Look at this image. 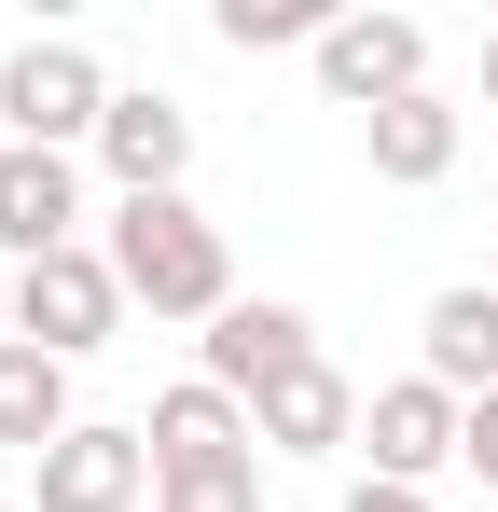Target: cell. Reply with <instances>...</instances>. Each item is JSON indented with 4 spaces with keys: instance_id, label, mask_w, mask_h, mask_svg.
Instances as JSON below:
<instances>
[{
    "instance_id": "18",
    "label": "cell",
    "mask_w": 498,
    "mask_h": 512,
    "mask_svg": "<svg viewBox=\"0 0 498 512\" xmlns=\"http://www.w3.org/2000/svg\"><path fill=\"white\" fill-rule=\"evenodd\" d=\"M332 512H429V499H415V485H374V471H360V485H346Z\"/></svg>"
},
{
    "instance_id": "19",
    "label": "cell",
    "mask_w": 498,
    "mask_h": 512,
    "mask_svg": "<svg viewBox=\"0 0 498 512\" xmlns=\"http://www.w3.org/2000/svg\"><path fill=\"white\" fill-rule=\"evenodd\" d=\"M0 346H14V263H0Z\"/></svg>"
},
{
    "instance_id": "8",
    "label": "cell",
    "mask_w": 498,
    "mask_h": 512,
    "mask_svg": "<svg viewBox=\"0 0 498 512\" xmlns=\"http://www.w3.org/2000/svg\"><path fill=\"white\" fill-rule=\"evenodd\" d=\"M83 250V153H0V263H56Z\"/></svg>"
},
{
    "instance_id": "11",
    "label": "cell",
    "mask_w": 498,
    "mask_h": 512,
    "mask_svg": "<svg viewBox=\"0 0 498 512\" xmlns=\"http://www.w3.org/2000/svg\"><path fill=\"white\" fill-rule=\"evenodd\" d=\"M249 429H263V457H346V443H360V388H346L332 360H305V374H277V388L249 402Z\"/></svg>"
},
{
    "instance_id": "10",
    "label": "cell",
    "mask_w": 498,
    "mask_h": 512,
    "mask_svg": "<svg viewBox=\"0 0 498 512\" xmlns=\"http://www.w3.org/2000/svg\"><path fill=\"white\" fill-rule=\"evenodd\" d=\"M415 374L457 388V402H498V277L429 291V319H415Z\"/></svg>"
},
{
    "instance_id": "14",
    "label": "cell",
    "mask_w": 498,
    "mask_h": 512,
    "mask_svg": "<svg viewBox=\"0 0 498 512\" xmlns=\"http://www.w3.org/2000/svg\"><path fill=\"white\" fill-rule=\"evenodd\" d=\"M70 360H42V346H0V443L14 457H56L70 443Z\"/></svg>"
},
{
    "instance_id": "4",
    "label": "cell",
    "mask_w": 498,
    "mask_h": 512,
    "mask_svg": "<svg viewBox=\"0 0 498 512\" xmlns=\"http://www.w3.org/2000/svg\"><path fill=\"white\" fill-rule=\"evenodd\" d=\"M457 443H471V402L429 388V374H388V388L360 402V457H374V485H415V499H429V471H457Z\"/></svg>"
},
{
    "instance_id": "15",
    "label": "cell",
    "mask_w": 498,
    "mask_h": 512,
    "mask_svg": "<svg viewBox=\"0 0 498 512\" xmlns=\"http://www.w3.org/2000/svg\"><path fill=\"white\" fill-rule=\"evenodd\" d=\"M153 512H263V443H236V457H166Z\"/></svg>"
},
{
    "instance_id": "1",
    "label": "cell",
    "mask_w": 498,
    "mask_h": 512,
    "mask_svg": "<svg viewBox=\"0 0 498 512\" xmlns=\"http://www.w3.org/2000/svg\"><path fill=\"white\" fill-rule=\"evenodd\" d=\"M111 277H125V305H153V319H222L236 305V250H222V222L194 208V194H111Z\"/></svg>"
},
{
    "instance_id": "16",
    "label": "cell",
    "mask_w": 498,
    "mask_h": 512,
    "mask_svg": "<svg viewBox=\"0 0 498 512\" xmlns=\"http://www.w3.org/2000/svg\"><path fill=\"white\" fill-rule=\"evenodd\" d=\"M208 28H222V42H236V56H277V42H305V56H319V28H332V0H222V14H208Z\"/></svg>"
},
{
    "instance_id": "22",
    "label": "cell",
    "mask_w": 498,
    "mask_h": 512,
    "mask_svg": "<svg viewBox=\"0 0 498 512\" xmlns=\"http://www.w3.org/2000/svg\"><path fill=\"white\" fill-rule=\"evenodd\" d=\"M0 153H14V139H0Z\"/></svg>"
},
{
    "instance_id": "21",
    "label": "cell",
    "mask_w": 498,
    "mask_h": 512,
    "mask_svg": "<svg viewBox=\"0 0 498 512\" xmlns=\"http://www.w3.org/2000/svg\"><path fill=\"white\" fill-rule=\"evenodd\" d=\"M0 512H28V499H0Z\"/></svg>"
},
{
    "instance_id": "3",
    "label": "cell",
    "mask_w": 498,
    "mask_h": 512,
    "mask_svg": "<svg viewBox=\"0 0 498 512\" xmlns=\"http://www.w3.org/2000/svg\"><path fill=\"white\" fill-rule=\"evenodd\" d=\"M111 333H125V277H111L97 236L56 250V263H14V346H42V360H97Z\"/></svg>"
},
{
    "instance_id": "6",
    "label": "cell",
    "mask_w": 498,
    "mask_h": 512,
    "mask_svg": "<svg viewBox=\"0 0 498 512\" xmlns=\"http://www.w3.org/2000/svg\"><path fill=\"white\" fill-rule=\"evenodd\" d=\"M305 360H319V319H305V305H277V291H236V305L208 319V360H194V374H208V388H236V402H263V388H277V374H305Z\"/></svg>"
},
{
    "instance_id": "5",
    "label": "cell",
    "mask_w": 498,
    "mask_h": 512,
    "mask_svg": "<svg viewBox=\"0 0 498 512\" xmlns=\"http://www.w3.org/2000/svg\"><path fill=\"white\" fill-rule=\"evenodd\" d=\"M319 97L332 111H388V97H429V28L415 14H332L319 28Z\"/></svg>"
},
{
    "instance_id": "13",
    "label": "cell",
    "mask_w": 498,
    "mask_h": 512,
    "mask_svg": "<svg viewBox=\"0 0 498 512\" xmlns=\"http://www.w3.org/2000/svg\"><path fill=\"white\" fill-rule=\"evenodd\" d=\"M139 443H153V471H166V457H236V443H263V429H249V402H236V388L180 374L153 416H139Z\"/></svg>"
},
{
    "instance_id": "2",
    "label": "cell",
    "mask_w": 498,
    "mask_h": 512,
    "mask_svg": "<svg viewBox=\"0 0 498 512\" xmlns=\"http://www.w3.org/2000/svg\"><path fill=\"white\" fill-rule=\"evenodd\" d=\"M111 70H97V42L70 28H28L14 56H0V139H28V153H97V125H111Z\"/></svg>"
},
{
    "instance_id": "9",
    "label": "cell",
    "mask_w": 498,
    "mask_h": 512,
    "mask_svg": "<svg viewBox=\"0 0 498 512\" xmlns=\"http://www.w3.org/2000/svg\"><path fill=\"white\" fill-rule=\"evenodd\" d=\"M97 167H111V194H180L194 180V111L166 84H125L111 125H97Z\"/></svg>"
},
{
    "instance_id": "20",
    "label": "cell",
    "mask_w": 498,
    "mask_h": 512,
    "mask_svg": "<svg viewBox=\"0 0 498 512\" xmlns=\"http://www.w3.org/2000/svg\"><path fill=\"white\" fill-rule=\"evenodd\" d=\"M485 111H498V28H485Z\"/></svg>"
},
{
    "instance_id": "7",
    "label": "cell",
    "mask_w": 498,
    "mask_h": 512,
    "mask_svg": "<svg viewBox=\"0 0 498 512\" xmlns=\"http://www.w3.org/2000/svg\"><path fill=\"white\" fill-rule=\"evenodd\" d=\"M28 471H42L28 512H139L153 499V443H139V429H97V416H83L56 457H28Z\"/></svg>"
},
{
    "instance_id": "17",
    "label": "cell",
    "mask_w": 498,
    "mask_h": 512,
    "mask_svg": "<svg viewBox=\"0 0 498 512\" xmlns=\"http://www.w3.org/2000/svg\"><path fill=\"white\" fill-rule=\"evenodd\" d=\"M457 471H485V499H498V402H471V443H457Z\"/></svg>"
},
{
    "instance_id": "12",
    "label": "cell",
    "mask_w": 498,
    "mask_h": 512,
    "mask_svg": "<svg viewBox=\"0 0 498 512\" xmlns=\"http://www.w3.org/2000/svg\"><path fill=\"white\" fill-rule=\"evenodd\" d=\"M457 139H471V111H457L443 84H429V97H388V111L360 125V153H374V180H388V194H429V180L457 167Z\"/></svg>"
}]
</instances>
